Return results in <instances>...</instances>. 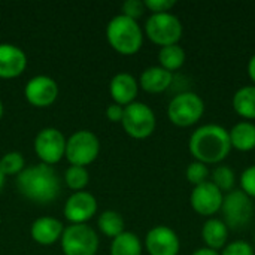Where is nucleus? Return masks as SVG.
<instances>
[{
	"label": "nucleus",
	"mask_w": 255,
	"mask_h": 255,
	"mask_svg": "<svg viewBox=\"0 0 255 255\" xmlns=\"http://www.w3.org/2000/svg\"><path fill=\"white\" fill-rule=\"evenodd\" d=\"M248 76H250V79L253 81V84L255 85V54L248 61Z\"/></svg>",
	"instance_id": "72a5a7b5"
},
{
	"label": "nucleus",
	"mask_w": 255,
	"mask_h": 255,
	"mask_svg": "<svg viewBox=\"0 0 255 255\" xmlns=\"http://www.w3.org/2000/svg\"><path fill=\"white\" fill-rule=\"evenodd\" d=\"M4 181H6V176H4V173H3V170H1V167H0V191H1L3 187H4Z\"/></svg>",
	"instance_id": "c9c22d12"
},
{
	"label": "nucleus",
	"mask_w": 255,
	"mask_h": 255,
	"mask_svg": "<svg viewBox=\"0 0 255 255\" xmlns=\"http://www.w3.org/2000/svg\"><path fill=\"white\" fill-rule=\"evenodd\" d=\"M27 69L25 52L12 43H0V79H15Z\"/></svg>",
	"instance_id": "2eb2a0df"
},
{
	"label": "nucleus",
	"mask_w": 255,
	"mask_h": 255,
	"mask_svg": "<svg viewBox=\"0 0 255 255\" xmlns=\"http://www.w3.org/2000/svg\"><path fill=\"white\" fill-rule=\"evenodd\" d=\"M145 36L160 48L176 45L184 33V25L181 19L172 13H151L145 22Z\"/></svg>",
	"instance_id": "39448f33"
},
{
	"label": "nucleus",
	"mask_w": 255,
	"mask_h": 255,
	"mask_svg": "<svg viewBox=\"0 0 255 255\" xmlns=\"http://www.w3.org/2000/svg\"><path fill=\"white\" fill-rule=\"evenodd\" d=\"M232 149L229 130L220 124H203L188 139V151L193 158L208 166L221 164Z\"/></svg>",
	"instance_id": "f257e3e1"
},
{
	"label": "nucleus",
	"mask_w": 255,
	"mask_h": 255,
	"mask_svg": "<svg viewBox=\"0 0 255 255\" xmlns=\"http://www.w3.org/2000/svg\"><path fill=\"white\" fill-rule=\"evenodd\" d=\"M121 10H123L121 15H126V16L137 21L145 13L146 7L142 0H126L121 6Z\"/></svg>",
	"instance_id": "7c9ffc66"
},
{
	"label": "nucleus",
	"mask_w": 255,
	"mask_h": 255,
	"mask_svg": "<svg viewBox=\"0 0 255 255\" xmlns=\"http://www.w3.org/2000/svg\"><path fill=\"white\" fill-rule=\"evenodd\" d=\"M232 106L235 112L244 118V121L255 120V85H244L241 87L232 99Z\"/></svg>",
	"instance_id": "412c9836"
},
{
	"label": "nucleus",
	"mask_w": 255,
	"mask_h": 255,
	"mask_svg": "<svg viewBox=\"0 0 255 255\" xmlns=\"http://www.w3.org/2000/svg\"><path fill=\"white\" fill-rule=\"evenodd\" d=\"M185 60H187L185 49L179 43L163 46L158 51V66H161L163 69L172 73L179 70L185 64Z\"/></svg>",
	"instance_id": "5701e85b"
},
{
	"label": "nucleus",
	"mask_w": 255,
	"mask_h": 255,
	"mask_svg": "<svg viewBox=\"0 0 255 255\" xmlns=\"http://www.w3.org/2000/svg\"><path fill=\"white\" fill-rule=\"evenodd\" d=\"M137 93H139V82L133 75L127 72L117 73L109 82V94L114 103L123 108L136 102Z\"/></svg>",
	"instance_id": "dca6fc26"
},
{
	"label": "nucleus",
	"mask_w": 255,
	"mask_h": 255,
	"mask_svg": "<svg viewBox=\"0 0 255 255\" xmlns=\"http://www.w3.org/2000/svg\"><path fill=\"white\" fill-rule=\"evenodd\" d=\"M223 221L230 230H241L250 224L254 215L253 199L248 197L241 188L224 194V202L221 206Z\"/></svg>",
	"instance_id": "1a4fd4ad"
},
{
	"label": "nucleus",
	"mask_w": 255,
	"mask_h": 255,
	"mask_svg": "<svg viewBox=\"0 0 255 255\" xmlns=\"http://www.w3.org/2000/svg\"><path fill=\"white\" fill-rule=\"evenodd\" d=\"M97 227L105 236H108L111 239H114L118 235H121L123 232H126L124 230V227H126L124 218L117 211H105V212H102L99 215V218H97Z\"/></svg>",
	"instance_id": "b1692460"
},
{
	"label": "nucleus",
	"mask_w": 255,
	"mask_h": 255,
	"mask_svg": "<svg viewBox=\"0 0 255 255\" xmlns=\"http://www.w3.org/2000/svg\"><path fill=\"white\" fill-rule=\"evenodd\" d=\"M230 229L227 224L217 217L208 218L202 227V239L206 248L214 251H221L229 244Z\"/></svg>",
	"instance_id": "6ab92c4d"
},
{
	"label": "nucleus",
	"mask_w": 255,
	"mask_h": 255,
	"mask_svg": "<svg viewBox=\"0 0 255 255\" xmlns=\"http://www.w3.org/2000/svg\"><path fill=\"white\" fill-rule=\"evenodd\" d=\"M145 250L149 255H178L181 241L176 232L167 226H155L145 236Z\"/></svg>",
	"instance_id": "ddd939ff"
},
{
	"label": "nucleus",
	"mask_w": 255,
	"mask_h": 255,
	"mask_svg": "<svg viewBox=\"0 0 255 255\" xmlns=\"http://www.w3.org/2000/svg\"><path fill=\"white\" fill-rule=\"evenodd\" d=\"M64 232V226L60 220L54 217H40L36 218L31 223L30 227V236L31 239L42 245V247H49L54 245L57 241H60L61 235Z\"/></svg>",
	"instance_id": "f3484780"
},
{
	"label": "nucleus",
	"mask_w": 255,
	"mask_h": 255,
	"mask_svg": "<svg viewBox=\"0 0 255 255\" xmlns=\"http://www.w3.org/2000/svg\"><path fill=\"white\" fill-rule=\"evenodd\" d=\"M60 244L64 255H96L99 251V236L88 224L64 227Z\"/></svg>",
	"instance_id": "6e6552de"
},
{
	"label": "nucleus",
	"mask_w": 255,
	"mask_h": 255,
	"mask_svg": "<svg viewBox=\"0 0 255 255\" xmlns=\"http://www.w3.org/2000/svg\"><path fill=\"white\" fill-rule=\"evenodd\" d=\"M205 114V102L194 91L175 94L167 105V118L176 127H191L197 124Z\"/></svg>",
	"instance_id": "20e7f679"
},
{
	"label": "nucleus",
	"mask_w": 255,
	"mask_h": 255,
	"mask_svg": "<svg viewBox=\"0 0 255 255\" xmlns=\"http://www.w3.org/2000/svg\"><path fill=\"white\" fill-rule=\"evenodd\" d=\"M241 190L251 199H255V164L248 166L239 178Z\"/></svg>",
	"instance_id": "c756f323"
},
{
	"label": "nucleus",
	"mask_w": 255,
	"mask_h": 255,
	"mask_svg": "<svg viewBox=\"0 0 255 255\" xmlns=\"http://www.w3.org/2000/svg\"><path fill=\"white\" fill-rule=\"evenodd\" d=\"M16 188L27 200L39 205L54 202L60 194V178L51 166L43 163L25 166L16 176Z\"/></svg>",
	"instance_id": "f03ea898"
},
{
	"label": "nucleus",
	"mask_w": 255,
	"mask_h": 255,
	"mask_svg": "<svg viewBox=\"0 0 255 255\" xmlns=\"http://www.w3.org/2000/svg\"><path fill=\"white\" fill-rule=\"evenodd\" d=\"M143 244L136 233L123 232L112 239L111 255H142Z\"/></svg>",
	"instance_id": "4be33fe9"
},
{
	"label": "nucleus",
	"mask_w": 255,
	"mask_h": 255,
	"mask_svg": "<svg viewBox=\"0 0 255 255\" xmlns=\"http://www.w3.org/2000/svg\"><path fill=\"white\" fill-rule=\"evenodd\" d=\"M220 255H255L254 245L244 239H236L229 242L223 250Z\"/></svg>",
	"instance_id": "c85d7f7f"
},
{
	"label": "nucleus",
	"mask_w": 255,
	"mask_h": 255,
	"mask_svg": "<svg viewBox=\"0 0 255 255\" xmlns=\"http://www.w3.org/2000/svg\"><path fill=\"white\" fill-rule=\"evenodd\" d=\"M121 126L130 137L142 140L155 131L157 118L151 106L143 102H133L124 108Z\"/></svg>",
	"instance_id": "423d86ee"
},
{
	"label": "nucleus",
	"mask_w": 255,
	"mask_h": 255,
	"mask_svg": "<svg viewBox=\"0 0 255 255\" xmlns=\"http://www.w3.org/2000/svg\"><path fill=\"white\" fill-rule=\"evenodd\" d=\"M58 93V84L46 75H36L30 78L24 87V97L34 108L51 106L57 100Z\"/></svg>",
	"instance_id": "f8f14e48"
},
{
	"label": "nucleus",
	"mask_w": 255,
	"mask_h": 255,
	"mask_svg": "<svg viewBox=\"0 0 255 255\" xmlns=\"http://www.w3.org/2000/svg\"><path fill=\"white\" fill-rule=\"evenodd\" d=\"M224 202V193L215 187L211 181L196 185L190 194V203L193 211L205 218H212L221 211Z\"/></svg>",
	"instance_id": "9b49d317"
},
{
	"label": "nucleus",
	"mask_w": 255,
	"mask_h": 255,
	"mask_svg": "<svg viewBox=\"0 0 255 255\" xmlns=\"http://www.w3.org/2000/svg\"><path fill=\"white\" fill-rule=\"evenodd\" d=\"M139 87L149 94H161L173 84V73L161 66H149L139 76Z\"/></svg>",
	"instance_id": "a211bd4d"
},
{
	"label": "nucleus",
	"mask_w": 255,
	"mask_h": 255,
	"mask_svg": "<svg viewBox=\"0 0 255 255\" xmlns=\"http://www.w3.org/2000/svg\"><path fill=\"white\" fill-rule=\"evenodd\" d=\"M191 255H220V253H218V251H214V250H209V248H206V247H203V248L196 250Z\"/></svg>",
	"instance_id": "f704fd0d"
},
{
	"label": "nucleus",
	"mask_w": 255,
	"mask_h": 255,
	"mask_svg": "<svg viewBox=\"0 0 255 255\" xmlns=\"http://www.w3.org/2000/svg\"><path fill=\"white\" fill-rule=\"evenodd\" d=\"M123 115H124V108L117 105V103H111L106 108V118L111 123H121L123 121Z\"/></svg>",
	"instance_id": "473e14b6"
},
{
	"label": "nucleus",
	"mask_w": 255,
	"mask_h": 255,
	"mask_svg": "<svg viewBox=\"0 0 255 255\" xmlns=\"http://www.w3.org/2000/svg\"><path fill=\"white\" fill-rule=\"evenodd\" d=\"M232 148L241 152H250L255 149V123L239 121L229 130Z\"/></svg>",
	"instance_id": "aec40b11"
},
{
	"label": "nucleus",
	"mask_w": 255,
	"mask_h": 255,
	"mask_svg": "<svg viewBox=\"0 0 255 255\" xmlns=\"http://www.w3.org/2000/svg\"><path fill=\"white\" fill-rule=\"evenodd\" d=\"M215 187H218L223 193H230L235 190L236 185V173L235 170L227 166V164H218L212 172H211V179H209Z\"/></svg>",
	"instance_id": "393cba45"
},
{
	"label": "nucleus",
	"mask_w": 255,
	"mask_h": 255,
	"mask_svg": "<svg viewBox=\"0 0 255 255\" xmlns=\"http://www.w3.org/2000/svg\"><path fill=\"white\" fill-rule=\"evenodd\" d=\"M100 152V140L91 130H78L66 139V160L70 166L87 167Z\"/></svg>",
	"instance_id": "0eeeda50"
},
{
	"label": "nucleus",
	"mask_w": 255,
	"mask_h": 255,
	"mask_svg": "<svg viewBox=\"0 0 255 255\" xmlns=\"http://www.w3.org/2000/svg\"><path fill=\"white\" fill-rule=\"evenodd\" d=\"M64 182L73 191H84L90 182V173L85 167L69 166L64 172Z\"/></svg>",
	"instance_id": "a878e982"
},
{
	"label": "nucleus",
	"mask_w": 255,
	"mask_h": 255,
	"mask_svg": "<svg viewBox=\"0 0 255 255\" xmlns=\"http://www.w3.org/2000/svg\"><path fill=\"white\" fill-rule=\"evenodd\" d=\"M33 148L40 163L54 166L60 163L66 154V137L58 128L45 127L36 134Z\"/></svg>",
	"instance_id": "9d476101"
},
{
	"label": "nucleus",
	"mask_w": 255,
	"mask_h": 255,
	"mask_svg": "<svg viewBox=\"0 0 255 255\" xmlns=\"http://www.w3.org/2000/svg\"><path fill=\"white\" fill-rule=\"evenodd\" d=\"M185 178L188 179L190 184H193L194 187L196 185H200L206 181H209L211 178V170H209V166L205 164V163H200V161H191L187 169H185Z\"/></svg>",
	"instance_id": "cd10ccee"
},
{
	"label": "nucleus",
	"mask_w": 255,
	"mask_h": 255,
	"mask_svg": "<svg viewBox=\"0 0 255 255\" xmlns=\"http://www.w3.org/2000/svg\"><path fill=\"white\" fill-rule=\"evenodd\" d=\"M3 111H4V108H3V102L0 100V120H1V117H3Z\"/></svg>",
	"instance_id": "e433bc0d"
},
{
	"label": "nucleus",
	"mask_w": 255,
	"mask_h": 255,
	"mask_svg": "<svg viewBox=\"0 0 255 255\" xmlns=\"http://www.w3.org/2000/svg\"><path fill=\"white\" fill-rule=\"evenodd\" d=\"M254 241H255V239H254ZM254 248H255V247H254Z\"/></svg>",
	"instance_id": "4c0bfd02"
},
{
	"label": "nucleus",
	"mask_w": 255,
	"mask_h": 255,
	"mask_svg": "<svg viewBox=\"0 0 255 255\" xmlns=\"http://www.w3.org/2000/svg\"><path fill=\"white\" fill-rule=\"evenodd\" d=\"M143 4L152 13H164V12H169L176 4V1L175 0H143Z\"/></svg>",
	"instance_id": "2f4dec72"
},
{
	"label": "nucleus",
	"mask_w": 255,
	"mask_h": 255,
	"mask_svg": "<svg viewBox=\"0 0 255 255\" xmlns=\"http://www.w3.org/2000/svg\"><path fill=\"white\" fill-rule=\"evenodd\" d=\"M0 167L4 176H18L25 169V160L21 152L10 151L0 158Z\"/></svg>",
	"instance_id": "bb28decb"
},
{
	"label": "nucleus",
	"mask_w": 255,
	"mask_h": 255,
	"mask_svg": "<svg viewBox=\"0 0 255 255\" xmlns=\"http://www.w3.org/2000/svg\"><path fill=\"white\" fill-rule=\"evenodd\" d=\"M106 39L118 54L134 55L143 45V30L136 19L120 13L108 22Z\"/></svg>",
	"instance_id": "7ed1b4c3"
},
{
	"label": "nucleus",
	"mask_w": 255,
	"mask_h": 255,
	"mask_svg": "<svg viewBox=\"0 0 255 255\" xmlns=\"http://www.w3.org/2000/svg\"><path fill=\"white\" fill-rule=\"evenodd\" d=\"M97 212V200L88 191H75L64 203L63 214L70 224H87Z\"/></svg>",
	"instance_id": "4468645a"
}]
</instances>
